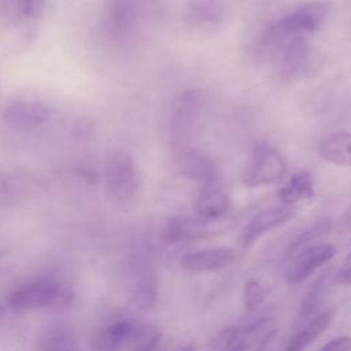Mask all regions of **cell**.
Segmentation results:
<instances>
[{
	"instance_id": "cell-1",
	"label": "cell",
	"mask_w": 351,
	"mask_h": 351,
	"mask_svg": "<svg viewBox=\"0 0 351 351\" xmlns=\"http://www.w3.org/2000/svg\"><path fill=\"white\" fill-rule=\"evenodd\" d=\"M329 11L326 3L303 4L267 22L251 43L250 53L256 62L274 60L293 38L318 30Z\"/></svg>"
},
{
	"instance_id": "cell-2",
	"label": "cell",
	"mask_w": 351,
	"mask_h": 351,
	"mask_svg": "<svg viewBox=\"0 0 351 351\" xmlns=\"http://www.w3.org/2000/svg\"><path fill=\"white\" fill-rule=\"evenodd\" d=\"M75 292L67 284L55 278H34L12 288L4 298L11 313L30 310L67 308L75 302Z\"/></svg>"
},
{
	"instance_id": "cell-3",
	"label": "cell",
	"mask_w": 351,
	"mask_h": 351,
	"mask_svg": "<svg viewBox=\"0 0 351 351\" xmlns=\"http://www.w3.org/2000/svg\"><path fill=\"white\" fill-rule=\"evenodd\" d=\"M140 188L138 170L133 156L126 151H114L104 165V189L107 199L117 206L134 200Z\"/></svg>"
},
{
	"instance_id": "cell-4",
	"label": "cell",
	"mask_w": 351,
	"mask_h": 351,
	"mask_svg": "<svg viewBox=\"0 0 351 351\" xmlns=\"http://www.w3.org/2000/svg\"><path fill=\"white\" fill-rule=\"evenodd\" d=\"M204 107V95L197 89L185 90L176 97L169 121L170 140L176 148L186 147L199 133Z\"/></svg>"
},
{
	"instance_id": "cell-5",
	"label": "cell",
	"mask_w": 351,
	"mask_h": 351,
	"mask_svg": "<svg viewBox=\"0 0 351 351\" xmlns=\"http://www.w3.org/2000/svg\"><path fill=\"white\" fill-rule=\"evenodd\" d=\"M287 176V163L277 148L270 144H258L247 162L241 181L247 188H258L282 181Z\"/></svg>"
},
{
	"instance_id": "cell-6",
	"label": "cell",
	"mask_w": 351,
	"mask_h": 351,
	"mask_svg": "<svg viewBox=\"0 0 351 351\" xmlns=\"http://www.w3.org/2000/svg\"><path fill=\"white\" fill-rule=\"evenodd\" d=\"M314 67V55L307 36L293 38L277 58L276 73L278 80L292 82L307 75Z\"/></svg>"
},
{
	"instance_id": "cell-7",
	"label": "cell",
	"mask_w": 351,
	"mask_h": 351,
	"mask_svg": "<svg viewBox=\"0 0 351 351\" xmlns=\"http://www.w3.org/2000/svg\"><path fill=\"white\" fill-rule=\"evenodd\" d=\"M336 255L335 245L329 243L310 244L295 254L289 259L285 269V278L288 282L298 284L308 278L319 267L326 265Z\"/></svg>"
},
{
	"instance_id": "cell-8",
	"label": "cell",
	"mask_w": 351,
	"mask_h": 351,
	"mask_svg": "<svg viewBox=\"0 0 351 351\" xmlns=\"http://www.w3.org/2000/svg\"><path fill=\"white\" fill-rule=\"evenodd\" d=\"M225 0H186L182 21L197 34H211L225 21Z\"/></svg>"
},
{
	"instance_id": "cell-9",
	"label": "cell",
	"mask_w": 351,
	"mask_h": 351,
	"mask_svg": "<svg viewBox=\"0 0 351 351\" xmlns=\"http://www.w3.org/2000/svg\"><path fill=\"white\" fill-rule=\"evenodd\" d=\"M5 123L18 130H33L45 125L51 118L49 107L36 99L11 100L3 112Z\"/></svg>"
},
{
	"instance_id": "cell-10",
	"label": "cell",
	"mask_w": 351,
	"mask_h": 351,
	"mask_svg": "<svg viewBox=\"0 0 351 351\" xmlns=\"http://www.w3.org/2000/svg\"><path fill=\"white\" fill-rule=\"evenodd\" d=\"M176 169L182 177L202 182L203 185L218 181L217 163L207 154L196 148H177Z\"/></svg>"
},
{
	"instance_id": "cell-11",
	"label": "cell",
	"mask_w": 351,
	"mask_h": 351,
	"mask_svg": "<svg viewBox=\"0 0 351 351\" xmlns=\"http://www.w3.org/2000/svg\"><path fill=\"white\" fill-rule=\"evenodd\" d=\"M141 326L133 319L119 317L100 328L92 341L90 351H122L132 344Z\"/></svg>"
},
{
	"instance_id": "cell-12",
	"label": "cell",
	"mask_w": 351,
	"mask_h": 351,
	"mask_svg": "<svg viewBox=\"0 0 351 351\" xmlns=\"http://www.w3.org/2000/svg\"><path fill=\"white\" fill-rule=\"evenodd\" d=\"M295 215V210L289 206H277L265 208L256 213L250 222L245 225L241 233V244L243 247H250L258 239H261L265 233L271 232L273 229L287 223Z\"/></svg>"
},
{
	"instance_id": "cell-13",
	"label": "cell",
	"mask_w": 351,
	"mask_h": 351,
	"mask_svg": "<svg viewBox=\"0 0 351 351\" xmlns=\"http://www.w3.org/2000/svg\"><path fill=\"white\" fill-rule=\"evenodd\" d=\"M138 5L136 0H108L104 11V27L114 38L129 36L137 25Z\"/></svg>"
},
{
	"instance_id": "cell-14",
	"label": "cell",
	"mask_w": 351,
	"mask_h": 351,
	"mask_svg": "<svg viewBox=\"0 0 351 351\" xmlns=\"http://www.w3.org/2000/svg\"><path fill=\"white\" fill-rule=\"evenodd\" d=\"M236 252L229 247L207 248L185 254L181 259V267L192 273L218 271L234 262Z\"/></svg>"
},
{
	"instance_id": "cell-15",
	"label": "cell",
	"mask_w": 351,
	"mask_h": 351,
	"mask_svg": "<svg viewBox=\"0 0 351 351\" xmlns=\"http://www.w3.org/2000/svg\"><path fill=\"white\" fill-rule=\"evenodd\" d=\"M232 208V200L218 182L202 186L195 202V211L204 221H217L223 218Z\"/></svg>"
},
{
	"instance_id": "cell-16",
	"label": "cell",
	"mask_w": 351,
	"mask_h": 351,
	"mask_svg": "<svg viewBox=\"0 0 351 351\" xmlns=\"http://www.w3.org/2000/svg\"><path fill=\"white\" fill-rule=\"evenodd\" d=\"M37 351H80L78 336L67 322H51L38 335Z\"/></svg>"
},
{
	"instance_id": "cell-17",
	"label": "cell",
	"mask_w": 351,
	"mask_h": 351,
	"mask_svg": "<svg viewBox=\"0 0 351 351\" xmlns=\"http://www.w3.org/2000/svg\"><path fill=\"white\" fill-rule=\"evenodd\" d=\"M335 315L336 311L333 308H328L315 314L288 340L284 351H304L321 335L325 333V330L335 319Z\"/></svg>"
},
{
	"instance_id": "cell-18",
	"label": "cell",
	"mask_w": 351,
	"mask_h": 351,
	"mask_svg": "<svg viewBox=\"0 0 351 351\" xmlns=\"http://www.w3.org/2000/svg\"><path fill=\"white\" fill-rule=\"evenodd\" d=\"M315 195L313 178L308 171L299 170L278 191V199L284 206H293L299 202L311 200Z\"/></svg>"
},
{
	"instance_id": "cell-19",
	"label": "cell",
	"mask_w": 351,
	"mask_h": 351,
	"mask_svg": "<svg viewBox=\"0 0 351 351\" xmlns=\"http://www.w3.org/2000/svg\"><path fill=\"white\" fill-rule=\"evenodd\" d=\"M321 159L335 166L351 167V133H336L318 145Z\"/></svg>"
},
{
	"instance_id": "cell-20",
	"label": "cell",
	"mask_w": 351,
	"mask_h": 351,
	"mask_svg": "<svg viewBox=\"0 0 351 351\" xmlns=\"http://www.w3.org/2000/svg\"><path fill=\"white\" fill-rule=\"evenodd\" d=\"M333 270L328 269L311 284V287L304 293L303 300L300 302V319L308 318L322 303L328 289L330 280H333Z\"/></svg>"
},
{
	"instance_id": "cell-21",
	"label": "cell",
	"mask_w": 351,
	"mask_h": 351,
	"mask_svg": "<svg viewBox=\"0 0 351 351\" xmlns=\"http://www.w3.org/2000/svg\"><path fill=\"white\" fill-rule=\"evenodd\" d=\"M202 225L188 217L182 215H174L167 219V222L163 226L162 230V239L166 243L174 244L178 241H182L185 239L195 237L200 234Z\"/></svg>"
},
{
	"instance_id": "cell-22",
	"label": "cell",
	"mask_w": 351,
	"mask_h": 351,
	"mask_svg": "<svg viewBox=\"0 0 351 351\" xmlns=\"http://www.w3.org/2000/svg\"><path fill=\"white\" fill-rule=\"evenodd\" d=\"M7 7L18 21H33L43 14L44 0H7Z\"/></svg>"
},
{
	"instance_id": "cell-23",
	"label": "cell",
	"mask_w": 351,
	"mask_h": 351,
	"mask_svg": "<svg viewBox=\"0 0 351 351\" xmlns=\"http://www.w3.org/2000/svg\"><path fill=\"white\" fill-rule=\"evenodd\" d=\"M132 302L140 310L151 308L156 302V285L149 278L140 280L132 291Z\"/></svg>"
},
{
	"instance_id": "cell-24",
	"label": "cell",
	"mask_w": 351,
	"mask_h": 351,
	"mask_svg": "<svg viewBox=\"0 0 351 351\" xmlns=\"http://www.w3.org/2000/svg\"><path fill=\"white\" fill-rule=\"evenodd\" d=\"M162 335L158 330L143 328L132 341L130 351H159Z\"/></svg>"
},
{
	"instance_id": "cell-25",
	"label": "cell",
	"mask_w": 351,
	"mask_h": 351,
	"mask_svg": "<svg viewBox=\"0 0 351 351\" xmlns=\"http://www.w3.org/2000/svg\"><path fill=\"white\" fill-rule=\"evenodd\" d=\"M265 299V288L259 280L251 278L243 288V303L248 311L258 308Z\"/></svg>"
},
{
	"instance_id": "cell-26",
	"label": "cell",
	"mask_w": 351,
	"mask_h": 351,
	"mask_svg": "<svg viewBox=\"0 0 351 351\" xmlns=\"http://www.w3.org/2000/svg\"><path fill=\"white\" fill-rule=\"evenodd\" d=\"M329 229V223L328 222H318L314 226H311L310 229L304 230L302 234H299L288 247V252L287 255H292L296 251H299L300 248L310 245L311 241L317 240L319 236H322L325 232H328Z\"/></svg>"
},
{
	"instance_id": "cell-27",
	"label": "cell",
	"mask_w": 351,
	"mask_h": 351,
	"mask_svg": "<svg viewBox=\"0 0 351 351\" xmlns=\"http://www.w3.org/2000/svg\"><path fill=\"white\" fill-rule=\"evenodd\" d=\"M29 173L25 171H18V170H0V195H10L15 193L21 185L26 184L25 176Z\"/></svg>"
},
{
	"instance_id": "cell-28",
	"label": "cell",
	"mask_w": 351,
	"mask_h": 351,
	"mask_svg": "<svg viewBox=\"0 0 351 351\" xmlns=\"http://www.w3.org/2000/svg\"><path fill=\"white\" fill-rule=\"evenodd\" d=\"M333 282L341 287L351 285V252L346 256L341 266L333 273Z\"/></svg>"
},
{
	"instance_id": "cell-29",
	"label": "cell",
	"mask_w": 351,
	"mask_h": 351,
	"mask_svg": "<svg viewBox=\"0 0 351 351\" xmlns=\"http://www.w3.org/2000/svg\"><path fill=\"white\" fill-rule=\"evenodd\" d=\"M319 351H351V337H336L328 341Z\"/></svg>"
},
{
	"instance_id": "cell-30",
	"label": "cell",
	"mask_w": 351,
	"mask_h": 351,
	"mask_svg": "<svg viewBox=\"0 0 351 351\" xmlns=\"http://www.w3.org/2000/svg\"><path fill=\"white\" fill-rule=\"evenodd\" d=\"M80 174H81V177L84 178V180H86V181H90V182H95L97 178H99V174H97V171L96 170H93V169H90V167H86V166H84V167H80Z\"/></svg>"
},
{
	"instance_id": "cell-31",
	"label": "cell",
	"mask_w": 351,
	"mask_h": 351,
	"mask_svg": "<svg viewBox=\"0 0 351 351\" xmlns=\"http://www.w3.org/2000/svg\"><path fill=\"white\" fill-rule=\"evenodd\" d=\"M7 313H11V311L8 310V307L5 306V303H4V299H3V300L0 302V326H1V322H3V319L5 318Z\"/></svg>"
},
{
	"instance_id": "cell-32",
	"label": "cell",
	"mask_w": 351,
	"mask_h": 351,
	"mask_svg": "<svg viewBox=\"0 0 351 351\" xmlns=\"http://www.w3.org/2000/svg\"><path fill=\"white\" fill-rule=\"evenodd\" d=\"M244 350H245V344L243 340H240L236 344H233L230 348H228L226 351H244Z\"/></svg>"
},
{
	"instance_id": "cell-33",
	"label": "cell",
	"mask_w": 351,
	"mask_h": 351,
	"mask_svg": "<svg viewBox=\"0 0 351 351\" xmlns=\"http://www.w3.org/2000/svg\"><path fill=\"white\" fill-rule=\"evenodd\" d=\"M177 351H195V347L193 346H184V347H181Z\"/></svg>"
},
{
	"instance_id": "cell-34",
	"label": "cell",
	"mask_w": 351,
	"mask_h": 351,
	"mask_svg": "<svg viewBox=\"0 0 351 351\" xmlns=\"http://www.w3.org/2000/svg\"><path fill=\"white\" fill-rule=\"evenodd\" d=\"M0 259H1V250H0Z\"/></svg>"
}]
</instances>
